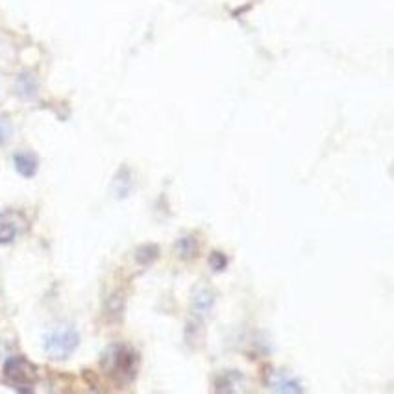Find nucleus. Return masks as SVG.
<instances>
[{"mask_svg": "<svg viewBox=\"0 0 394 394\" xmlns=\"http://www.w3.org/2000/svg\"><path fill=\"white\" fill-rule=\"evenodd\" d=\"M78 331L68 324H61V326H56L54 330L48 331L43 339V346H45L48 358L61 361V359H67L78 348Z\"/></svg>", "mask_w": 394, "mask_h": 394, "instance_id": "nucleus-1", "label": "nucleus"}, {"mask_svg": "<svg viewBox=\"0 0 394 394\" xmlns=\"http://www.w3.org/2000/svg\"><path fill=\"white\" fill-rule=\"evenodd\" d=\"M4 376L11 384L30 385L37 381V368L24 358H11L4 365Z\"/></svg>", "mask_w": 394, "mask_h": 394, "instance_id": "nucleus-2", "label": "nucleus"}, {"mask_svg": "<svg viewBox=\"0 0 394 394\" xmlns=\"http://www.w3.org/2000/svg\"><path fill=\"white\" fill-rule=\"evenodd\" d=\"M22 230L21 215L13 211H6L0 215V245H8L15 239Z\"/></svg>", "mask_w": 394, "mask_h": 394, "instance_id": "nucleus-3", "label": "nucleus"}, {"mask_svg": "<svg viewBox=\"0 0 394 394\" xmlns=\"http://www.w3.org/2000/svg\"><path fill=\"white\" fill-rule=\"evenodd\" d=\"M111 368L115 370V372H122V374H128L133 367V356L128 348H115L113 352H111Z\"/></svg>", "mask_w": 394, "mask_h": 394, "instance_id": "nucleus-4", "label": "nucleus"}, {"mask_svg": "<svg viewBox=\"0 0 394 394\" xmlns=\"http://www.w3.org/2000/svg\"><path fill=\"white\" fill-rule=\"evenodd\" d=\"M213 302H215V296L210 289H198L193 296V309L198 313V315H207L211 309H213Z\"/></svg>", "mask_w": 394, "mask_h": 394, "instance_id": "nucleus-5", "label": "nucleus"}, {"mask_svg": "<svg viewBox=\"0 0 394 394\" xmlns=\"http://www.w3.org/2000/svg\"><path fill=\"white\" fill-rule=\"evenodd\" d=\"M270 384H272L274 389L279 391V393H302V387H300L298 381H296L295 378H291L289 374L285 372L274 374Z\"/></svg>", "mask_w": 394, "mask_h": 394, "instance_id": "nucleus-6", "label": "nucleus"}, {"mask_svg": "<svg viewBox=\"0 0 394 394\" xmlns=\"http://www.w3.org/2000/svg\"><path fill=\"white\" fill-rule=\"evenodd\" d=\"M15 168L19 170V174L22 176H34L37 170V158L34 154H28V152H21V154H15Z\"/></svg>", "mask_w": 394, "mask_h": 394, "instance_id": "nucleus-7", "label": "nucleus"}, {"mask_svg": "<svg viewBox=\"0 0 394 394\" xmlns=\"http://www.w3.org/2000/svg\"><path fill=\"white\" fill-rule=\"evenodd\" d=\"M11 133H13L11 122L8 119H4V117H0V145H4L11 137Z\"/></svg>", "mask_w": 394, "mask_h": 394, "instance_id": "nucleus-8", "label": "nucleus"}]
</instances>
